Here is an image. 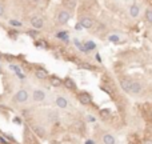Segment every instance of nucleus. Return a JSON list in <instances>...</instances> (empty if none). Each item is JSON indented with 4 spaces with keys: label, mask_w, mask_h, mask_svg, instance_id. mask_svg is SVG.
Returning a JSON list of instances; mask_svg holds the SVG:
<instances>
[{
    "label": "nucleus",
    "mask_w": 152,
    "mask_h": 144,
    "mask_svg": "<svg viewBox=\"0 0 152 144\" xmlns=\"http://www.w3.org/2000/svg\"><path fill=\"white\" fill-rule=\"evenodd\" d=\"M131 84H132V80H129L128 77H123V79H120V87L123 88V91H125V92H129Z\"/></svg>",
    "instance_id": "nucleus-4"
},
{
    "label": "nucleus",
    "mask_w": 152,
    "mask_h": 144,
    "mask_svg": "<svg viewBox=\"0 0 152 144\" xmlns=\"http://www.w3.org/2000/svg\"><path fill=\"white\" fill-rule=\"evenodd\" d=\"M15 100H16L17 103H25L28 100V92L25 89H20V91L15 95Z\"/></svg>",
    "instance_id": "nucleus-1"
},
{
    "label": "nucleus",
    "mask_w": 152,
    "mask_h": 144,
    "mask_svg": "<svg viewBox=\"0 0 152 144\" xmlns=\"http://www.w3.org/2000/svg\"><path fill=\"white\" fill-rule=\"evenodd\" d=\"M64 3H66V5L69 8V10H72V8H75V5H76V0H64Z\"/></svg>",
    "instance_id": "nucleus-16"
},
{
    "label": "nucleus",
    "mask_w": 152,
    "mask_h": 144,
    "mask_svg": "<svg viewBox=\"0 0 152 144\" xmlns=\"http://www.w3.org/2000/svg\"><path fill=\"white\" fill-rule=\"evenodd\" d=\"M144 144H152V139H148V140H145Z\"/></svg>",
    "instance_id": "nucleus-22"
},
{
    "label": "nucleus",
    "mask_w": 152,
    "mask_h": 144,
    "mask_svg": "<svg viewBox=\"0 0 152 144\" xmlns=\"http://www.w3.org/2000/svg\"><path fill=\"white\" fill-rule=\"evenodd\" d=\"M100 115H101L103 117H107L108 115H110V111H108V110H101V111H100Z\"/></svg>",
    "instance_id": "nucleus-20"
},
{
    "label": "nucleus",
    "mask_w": 152,
    "mask_h": 144,
    "mask_svg": "<svg viewBox=\"0 0 152 144\" xmlns=\"http://www.w3.org/2000/svg\"><path fill=\"white\" fill-rule=\"evenodd\" d=\"M35 76L38 77V79H45L47 76H48V72L45 71V69H36V72H35Z\"/></svg>",
    "instance_id": "nucleus-14"
},
{
    "label": "nucleus",
    "mask_w": 152,
    "mask_h": 144,
    "mask_svg": "<svg viewBox=\"0 0 152 144\" xmlns=\"http://www.w3.org/2000/svg\"><path fill=\"white\" fill-rule=\"evenodd\" d=\"M80 25L83 28H87V29H90V28H92V25H93V20L91 19V17H83L81 20H80Z\"/></svg>",
    "instance_id": "nucleus-7"
},
{
    "label": "nucleus",
    "mask_w": 152,
    "mask_h": 144,
    "mask_svg": "<svg viewBox=\"0 0 152 144\" xmlns=\"http://www.w3.org/2000/svg\"><path fill=\"white\" fill-rule=\"evenodd\" d=\"M10 24L12 27H21V25H23L20 21H17V20H10Z\"/></svg>",
    "instance_id": "nucleus-18"
},
{
    "label": "nucleus",
    "mask_w": 152,
    "mask_h": 144,
    "mask_svg": "<svg viewBox=\"0 0 152 144\" xmlns=\"http://www.w3.org/2000/svg\"><path fill=\"white\" fill-rule=\"evenodd\" d=\"M0 59H1V56H0Z\"/></svg>",
    "instance_id": "nucleus-25"
},
{
    "label": "nucleus",
    "mask_w": 152,
    "mask_h": 144,
    "mask_svg": "<svg viewBox=\"0 0 152 144\" xmlns=\"http://www.w3.org/2000/svg\"><path fill=\"white\" fill-rule=\"evenodd\" d=\"M86 48L87 49H93V48H95V43H93V41H87Z\"/></svg>",
    "instance_id": "nucleus-19"
},
{
    "label": "nucleus",
    "mask_w": 152,
    "mask_h": 144,
    "mask_svg": "<svg viewBox=\"0 0 152 144\" xmlns=\"http://www.w3.org/2000/svg\"><path fill=\"white\" fill-rule=\"evenodd\" d=\"M69 20V12L66 10H63L59 12V15H58V21H59L60 24H66L67 21Z\"/></svg>",
    "instance_id": "nucleus-3"
},
{
    "label": "nucleus",
    "mask_w": 152,
    "mask_h": 144,
    "mask_svg": "<svg viewBox=\"0 0 152 144\" xmlns=\"http://www.w3.org/2000/svg\"><path fill=\"white\" fill-rule=\"evenodd\" d=\"M88 119H90V121H95V117H92V116H88Z\"/></svg>",
    "instance_id": "nucleus-23"
},
{
    "label": "nucleus",
    "mask_w": 152,
    "mask_h": 144,
    "mask_svg": "<svg viewBox=\"0 0 152 144\" xmlns=\"http://www.w3.org/2000/svg\"><path fill=\"white\" fill-rule=\"evenodd\" d=\"M31 25L35 29H40V28H43V25H44V21H43V19L40 16H34L31 19Z\"/></svg>",
    "instance_id": "nucleus-2"
},
{
    "label": "nucleus",
    "mask_w": 152,
    "mask_h": 144,
    "mask_svg": "<svg viewBox=\"0 0 152 144\" xmlns=\"http://www.w3.org/2000/svg\"><path fill=\"white\" fill-rule=\"evenodd\" d=\"M64 86H66V88H68V89H76V83L73 82L71 77H66L64 79Z\"/></svg>",
    "instance_id": "nucleus-11"
},
{
    "label": "nucleus",
    "mask_w": 152,
    "mask_h": 144,
    "mask_svg": "<svg viewBox=\"0 0 152 144\" xmlns=\"http://www.w3.org/2000/svg\"><path fill=\"white\" fill-rule=\"evenodd\" d=\"M145 19L149 24H152V10H149V8L145 11Z\"/></svg>",
    "instance_id": "nucleus-17"
},
{
    "label": "nucleus",
    "mask_w": 152,
    "mask_h": 144,
    "mask_svg": "<svg viewBox=\"0 0 152 144\" xmlns=\"http://www.w3.org/2000/svg\"><path fill=\"white\" fill-rule=\"evenodd\" d=\"M56 106L59 107V108H62V110H64V108H67V106H68V101H67L66 97L59 96V97L56 99Z\"/></svg>",
    "instance_id": "nucleus-10"
},
{
    "label": "nucleus",
    "mask_w": 152,
    "mask_h": 144,
    "mask_svg": "<svg viewBox=\"0 0 152 144\" xmlns=\"http://www.w3.org/2000/svg\"><path fill=\"white\" fill-rule=\"evenodd\" d=\"M51 84L53 87H60L63 84V82L59 79V77H56V76H52L51 77Z\"/></svg>",
    "instance_id": "nucleus-15"
},
{
    "label": "nucleus",
    "mask_w": 152,
    "mask_h": 144,
    "mask_svg": "<svg viewBox=\"0 0 152 144\" xmlns=\"http://www.w3.org/2000/svg\"><path fill=\"white\" fill-rule=\"evenodd\" d=\"M140 91H142V84H140L139 82H132L131 88H129V93H132V95H138V93H140Z\"/></svg>",
    "instance_id": "nucleus-6"
},
{
    "label": "nucleus",
    "mask_w": 152,
    "mask_h": 144,
    "mask_svg": "<svg viewBox=\"0 0 152 144\" xmlns=\"http://www.w3.org/2000/svg\"><path fill=\"white\" fill-rule=\"evenodd\" d=\"M34 1H39V0H34Z\"/></svg>",
    "instance_id": "nucleus-24"
},
{
    "label": "nucleus",
    "mask_w": 152,
    "mask_h": 144,
    "mask_svg": "<svg viewBox=\"0 0 152 144\" xmlns=\"http://www.w3.org/2000/svg\"><path fill=\"white\" fill-rule=\"evenodd\" d=\"M32 97H34L35 101H43L45 99V93L40 89H35L34 92H32Z\"/></svg>",
    "instance_id": "nucleus-5"
},
{
    "label": "nucleus",
    "mask_w": 152,
    "mask_h": 144,
    "mask_svg": "<svg viewBox=\"0 0 152 144\" xmlns=\"http://www.w3.org/2000/svg\"><path fill=\"white\" fill-rule=\"evenodd\" d=\"M79 101L81 104H84V106H87V104H91V96L88 95L87 92H81V93H79Z\"/></svg>",
    "instance_id": "nucleus-8"
},
{
    "label": "nucleus",
    "mask_w": 152,
    "mask_h": 144,
    "mask_svg": "<svg viewBox=\"0 0 152 144\" xmlns=\"http://www.w3.org/2000/svg\"><path fill=\"white\" fill-rule=\"evenodd\" d=\"M103 143L104 144H115L116 140H115V137L112 136V135L105 134V135H103Z\"/></svg>",
    "instance_id": "nucleus-13"
},
{
    "label": "nucleus",
    "mask_w": 152,
    "mask_h": 144,
    "mask_svg": "<svg viewBox=\"0 0 152 144\" xmlns=\"http://www.w3.org/2000/svg\"><path fill=\"white\" fill-rule=\"evenodd\" d=\"M3 15H4V7L0 4V16H3Z\"/></svg>",
    "instance_id": "nucleus-21"
},
{
    "label": "nucleus",
    "mask_w": 152,
    "mask_h": 144,
    "mask_svg": "<svg viewBox=\"0 0 152 144\" xmlns=\"http://www.w3.org/2000/svg\"><path fill=\"white\" fill-rule=\"evenodd\" d=\"M32 131H34L35 134L38 135V136H40V137L45 136V130L43 127H40V125H34V127H32Z\"/></svg>",
    "instance_id": "nucleus-12"
},
{
    "label": "nucleus",
    "mask_w": 152,
    "mask_h": 144,
    "mask_svg": "<svg viewBox=\"0 0 152 144\" xmlns=\"http://www.w3.org/2000/svg\"><path fill=\"white\" fill-rule=\"evenodd\" d=\"M139 14H140V8H139L138 4H132L131 7H129V16L132 17V19H136V17L139 16Z\"/></svg>",
    "instance_id": "nucleus-9"
}]
</instances>
